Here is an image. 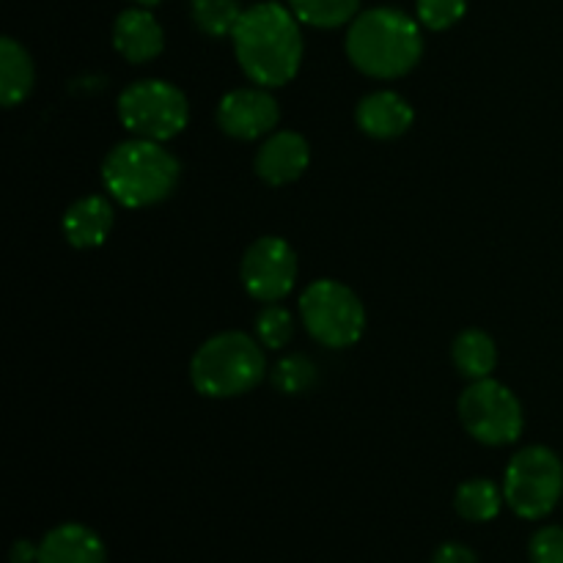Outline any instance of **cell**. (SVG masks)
<instances>
[{"mask_svg":"<svg viewBox=\"0 0 563 563\" xmlns=\"http://www.w3.org/2000/svg\"><path fill=\"white\" fill-rule=\"evenodd\" d=\"M242 71L262 88L286 86L302 64L300 20L280 3H256L245 9L234 36Z\"/></svg>","mask_w":563,"mask_h":563,"instance_id":"obj_1","label":"cell"},{"mask_svg":"<svg viewBox=\"0 0 563 563\" xmlns=\"http://www.w3.org/2000/svg\"><path fill=\"white\" fill-rule=\"evenodd\" d=\"M423 53L421 27L399 9H372L352 20L346 55L357 71L377 80H396L416 69Z\"/></svg>","mask_w":563,"mask_h":563,"instance_id":"obj_2","label":"cell"},{"mask_svg":"<svg viewBox=\"0 0 563 563\" xmlns=\"http://www.w3.org/2000/svg\"><path fill=\"white\" fill-rule=\"evenodd\" d=\"M179 170V159L163 143L132 137L110 148L102 163V185L121 207L146 209L174 192Z\"/></svg>","mask_w":563,"mask_h":563,"instance_id":"obj_3","label":"cell"},{"mask_svg":"<svg viewBox=\"0 0 563 563\" xmlns=\"http://www.w3.org/2000/svg\"><path fill=\"white\" fill-rule=\"evenodd\" d=\"M264 350L258 339L229 330L198 346L190 361L192 388L209 399H231L256 388L264 379Z\"/></svg>","mask_w":563,"mask_h":563,"instance_id":"obj_4","label":"cell"},{"mask_svg":"<svg viewBox=\"0 0 563 563\" xmlns=\"http://www.w3.org/2000/svg\"><path fill=\"white\" fill-rule=\"evenodd\" d=\"M504 498L522 520H544L563 498V462L544 445L517 451L506 465Z\"/></svg>","mask_w":563,"mask_h":563,"instance_id":"obj_5","label":"cell"},{"mask_svg":"<svg viewBox=\"0 0 563 563\" xmlns=\"http://www.w3.org/2000/svg\"><path fill=\"white\" fill-rule=\"evenodd\" d=\"M300 317L311 339L330 350L357 344L366 330V308L361 297L341 280H313L300 297Z\"/></svg>","mask_w":563,"mask_h":563,"instance_id":"obj_6","label":"cell"},{"mask_svg":"<svg viewBox=\"0 0 563 563\" xmlns=\"http://www.w3.org/2000/svg\"><path fill=\"white\" fill-rule=\"evenodd\" d=\"M119 119L135 137L165 143L187 126L190 104L174 82L137 80L121 91Z\"/></svg>","mask_w":563,"mask_h":563,"instance_id":"obj_7","label":"cell"},{"mask_svg":"<svg viewBox=\"0 0 563 563\" xmlns=\"http://www.w3.org/2000/svg\"><path fill=\"white\" fill-rule=\"evenodd\" d=\"M460 421L465 432L482 445H511L520 440L526 416L522 405L498 379H473L460 396Z\"/></svg>","mask_w":563,"mask_h":563,"instance_id":"obj_8","label":"cell"},{"mask_svg":"<svg viewBox=\"0 0 563 563\" xmlns=\"http://www.w3.org/2000/svg\"><path fill=\"white\" fill-rule=\"evenodd\" d=\"M297 253L280 236H258L242 256V284L258 302H278L295 289Z\"/></svg>","mask_w":563,"mask_h":563,"instance_id":"obj_9","label":"cell"},{"mask_svg":"<svg viewBox=\"0 0 563 563\" xmlns=\"http://www.w3.org/2000/svg\"><path fill=\"white\" fill-rule=\"evenodd\" d=\"M280 121V108L273 93L262 86L234 88L218 104L220 130L236 141H258L273 135Z\"/></svg>","mask_w":563,"mask_h":563,"instance_id":"obj_10","label":"cell"},{"mask_svg":"<svg viewBox=\"0 0 563 563\" xmlns=\"http://www.w3.org/2000/svg\"><path fill=\"white\" fill-rule=\"evenodd\" d=\"M311 163V146L295 130L273 132L256 152V174L267 185L280 187L300 179L302 170Z\"/></svg>","mask_w":563,"mask_h":563,"instance_id":"obj_11","label":"cell"},{"mask_svg":"<svg viewBox=\"0 0 563 563\" xmlns=\"http://www.w3.org/2000/svg\"><path fill=\"white\" fill-rule=\"evenodd\" d=\"M410 102L396 91H374L361 99L355 110V121L361 132H366L374 141H394V137L405 135L412 126Z\"/></svg>","mask_w":563,"mask_h":563,"instance_id":"obj_12","label":"cell"},{"mask_svg":"<svg viewBox=\"0 0 563 563\" xmlns=\"http://www.w3.org/2000/svg\"><path fill=\"white\" fill-rule=\"evenodd\" d=\"M38 563H108V550L91 528L64 522L38 542Z\"/></svg>","mask_w":563,"mask_h":563,"instance_id":"obj_13","label":"cell"},{"mask_svg":"<svg viewBox=\"0 0 563 563\" xmlns=\"http://www.w3.org/2000/svg\"><path fill=\"white\" fill-rule=\"evenodd\" d=\"M113 44L121 58H126L130 64H146L163 53L165 33L152 11L126 9L121 11L113 25Z\"/></svg>","mask_w":563,"mask_h":563,"instance_id":"obj_14","label":"cell"},{"mask_svg":"<svg viewBox=\"0 0 563 563\" xmlns=\"http://www.w3.org/2000/svg\"><path fill=\"white\" fill-rule=\"evenodd\" d=\"M113 203L104 196L77 198L64 214V234L71 247L91 251L110 236L113 229Z\"/></svg>","mask_w":563,"mask_h":563,"instance_id":"obj_15","label":"cell"},{"mask_svg":"<svg viewBox=\"0 0 563 563\" xmlns=\"http://www.w3.org/2000/svg\"><path fill=\"white\" fill-rule=\"evenodd\" d=\"M33 80H36V69L16 38L3 36L0 38V102L3 108H14L27 93L33 91Z\"/></svg>","mask_w":563,"mask_h":563,"instance_id":"obj_16","label":"cell"},{"mask_svg":"<svg viewBox=\"0 0 563 563\" xmlns=\"http://www.w3.org/2000/svg\"><path fill=\"white\" fill-rule=\"evenodd\" d=\"M451 357H454L456 372L473 383V379H484L495 372V366H498V346H495L493 335L471 328L456 335L454 346H451Z\"/></svg>","mask_w":563,"mask_h":563,"instance_id":"obj_17","label":"cell"},{"mask_svg":"<svg viewBox=\"0 0 563 563\" xmlns=\"http://www.w3.org/2000/svg\"><path fill=\"white\" fill-rule=\"evenodd\" d=\"M504 489L487 478H471L460 484L454 495V509L467 522H489L504 509Z\"/></svg>","mask_w":563,"mask_h":563,"instance_id":"obj_18","label":"cell"},{"mask_svg":"<svg viewBox=\"0 0 563 563\" xmlns=\"http://www.w3.org/2000/svg\"><path fill=\"white\" fill-rule=\"evenodd\" d=\"M190 14L198 31L220 38L234 36L245 9H242L240 0H190Z\"/></svg>","mask_w":563,"mask_h":563,"instance_id":"obj_19","label":"cell"},{"mask_svg":"<svg viewBox=\"0 0 563 563\" xmlns=\"http://www.w3.org/2000/svg\"><path fill=\"white\" fill-rule=\"evenodd\" d=\"M361 0H289L291 14L311 27H339L352 22Z\"/></svg>","mask_w":563,"mask_h":563,"instance_id":"obj_20","label":"cell"},{"mask_svg":"<svg viewBox=\"0 0 563 563\" xmlns=\"http://www.w3.org/2000/svg\"><path fill=\"white\" fill-rule=\"evenodd\" d=\"M317 363L306 355H286L284 361H278V366L273 368L275 388L286 396L308 394V390L317 385Z\"/></svg>","mask_w":563,"mask_h":563,"instance_id":"obj_21","label":"cell"},{"mask_svg":"<svg viewBox=\"0 0 563 563\" xmlns=\"http://www.w3.org/2000/svg\"><path fill=\"white\" fill-rule=\"evenodd\" d=\"M295 335V319L284 306H264L256 317V339L267 350H284Z\"/></svg>","mask_w":563,"mask_h":563,"instance_id":"obj_22","label":"cell"},{"mask_svg":"<svg viewBox=\"0 0 563 563\" xmlns=\"http://www.w3.org/2000/svg\"><path fill=\"white\" fill-rule=\"evenodd\" d=\"M467 0H418V20L429 31H445L465 16Z\"/></svg>","mask_w":563,"mask_h":563,"instance_id":"obj_23","label":"cell"},{"mask_svg":"<svg viewBox=\"0 0 563 563\" xmlns=\"http://www.w3.org/2000/svg\"><path fill=\"white\" fill-rule=\"evenodd\" d=\"M528 555H531V563H563V528H539L528 544Z\"/></svg>","mask_w":563,"mask_h":563,"instance_id":"obj_24","label":"cell"},{"mask_svg":"<svg viewBox=\"0 0 563 563\" xmlns=\"http://www.w3.org/2000/svg\"><path fill=\"white\" fill-rule=\"evenodd\" d=\"M432 563H478L476 553L471 548L460 542H449L443 548H438V553L432 555Z\"/></svg>","mask_w":563,"mask_h":563,"instance_id":"obj_25","label":"cell"},{"mask_svg":"<svg viewBox=\"0 0 563 563\" xmlns=\"http://www.w3.org/2000/svg\"><path fill=\"white\" fill-rule=\"evenodd\" d=\"M9 561L11 563H38V544L27 542V539H20V542H14V548H11Z\"/></svg>","mask_w":563,"mask_h":563,"instance_id":"obj_26","label":"cell"},{"mask_svg":"<svg viewBox=\"0 0 563 563\" xmlns=\"http://www.w3.org/2000/svg\"><path fill=\"white\" fill-rule=\"evenodd\" d=\"M132 3H137V5H143V9H146V5H157L159 0H132Z\"/></svg>","mask_w":563,"mask_h":563,"instance_id":"obj_27","label":"cell"}]
</instances>
